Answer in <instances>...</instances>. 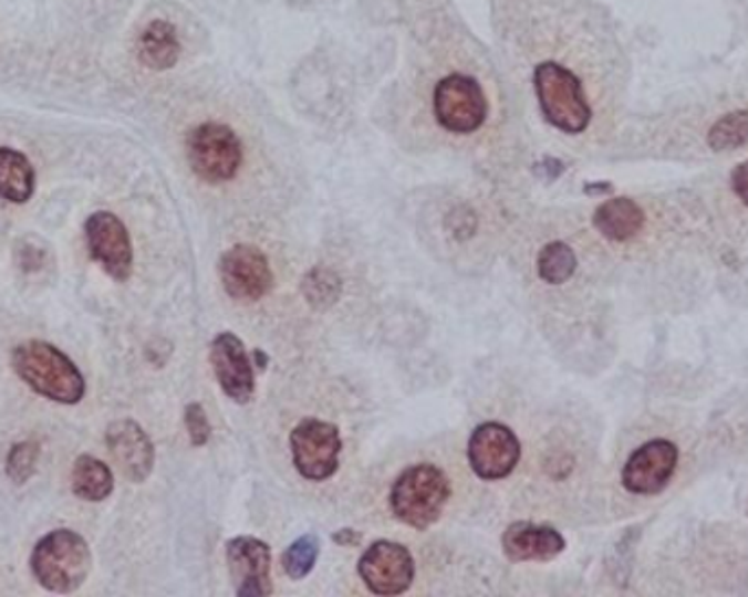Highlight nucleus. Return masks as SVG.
Masks as SVG:
<instances>
[{
    "instance_id": "obj_4",
    "label": "nucleus",
    "mask_w": 748,
    "mask_h": 597,
    "mask_svg": "<svg viewBox=\"0 0 748 597\" xmlns=\"http://www.w3.org/2000/svg\"><path fill=\"white\" fill-rule=\"evenodd\" d=\"M534 88L546 118L567 134H580L591 123V107L580 80L557 62H543L534 71Z\"/></svg>"
},
{
    "instance_id": "obj_15",
    "label": "nucleus",
    "mask_w": 748,
    "mask_h": 597,
    "mask_svg": "<svg viewBox=\"0 0 748 597\" xmlns=\"http://www.w3.org/2000/svg\"><path fill=\"white\" fill-rule=\"evenodd\" d=\"M105 442L114 464L129 482H145L152 475L156 451L149 436L134 420L112 422Z\"/></svg>"
},
{
    "instance_id": "obj_31",
    "label": "nucleus",
    "mask_w": 748,
    "mask_h": 597,
    "mask_svg": "<svg viewBox=\"0 0 748 597\" xmlns=\"http://www.w3.org/2000/svg\"><path fill=\"white\" fill-rule=\"evenodd\" d=\"M254 357H257V368H266L268 366V357H266V353L263 350H254Z\"/></svg>"
},
{
    "instance_id": "obj_26",
    "label": "nucleus",
    "mask_w": 748,
    "mask_h": 597,
    "mask_svg": "<svg viewBox=\"0 0 748 597\" xmlns=\"http://www.w3.org/2000/svg\"><path fill=\"white\" fill-rule=\"evenodd\" d=\"M185 425H187L188 436H190V442L195 447H201L208 442L210 438V422H208V416L204 411V407L199 402H190L185 409Z\"/></svg>"
},
{
    "instance_id": "obj_29",
    "label": "nucleus",
    "mask_w": 748,
    "mask_h": 597,
    "mask_svg": "<svg viewBox=\"0 0 748 597\" xmlns=\"http://www.w3.org/2000/svg\"><path fill=\"white\" fill-rule=\"evenodd\" d=\"M541 167H543V176H548V178H559L562 174V163H559V160H554V158H546L543 163H541Z\"/></svg>"
},
{
    "instance_id": "obj_17",
    "label": "nucleus",
    "mask_w": 748,
    "mask_h": 597,
    "mask_svg": "<svg viewBox=\"0 0 748 597\" xmlns=\"http://www.w3.org/2000/svg\"><path fill=\"white\" fill-rule=\"evenodd\" d=\"M183 53L178 31L167 20H152L138 40V57L149 71H169Z\"/></svg>"
},
{
    "instance_id": "obj_8",
    "label": "nucleus",
    "mask_w": 748,
    "mask_h": 597,
    "mask_svg": "<svg viewBox=\"0 0 748 597\" xmlns=\"http://www.w3.org/2000/svg\"><path fill=\"white\" fill-rule=\"evenodd\" d=\"M521 458V444L515 431L501 422L479 425L468 440L470 469L481 480L508 478Z\"/></svg>"
},
{
    "instance_id": "obj_10",
    "label": "nucleus",
    "mask_w": 748,
    "mask_h": 597,
    "mask_svg": "<svg viewBox=\"0 0 748 597\" xmlns=\"http://www.w3.org/2000/svg\"><path fill=\"white\" fill-rule=\"evenodd\" d=\"M219 276L228 296L241 302L263 298L274 281L266 254L248 243H239L221 256Z\"/></svg>"
},
{
    "instance_id": "obj_3",
    "label": "nucleus",
    "mask_w": 748,
    "mask_h": 597,
    "mask_svg": "<svg viewBox=\"0 0 748 597\" xmlns=\"http://www.w3.org/2000/svg\"><path fill=\"white\" fill-rule=\"evenodd\" d=\"M449 498L447 475L438 467L418 464L398 475L389 493V507L401 523L427 530L440 519Z\"/></svg>"
},
{
    "instance_id": "obj_24",
    "label": "nucleus",
    "mask_w": 748,
    "mask_h": 597,
    "mask_svg": "<svg viewBox=\"0 0 748 597\" xmlns=\"http://www.w3.org/2000/svg\"><path fill=\"white\" fill-rule=\"evenodd\" d=\"M304 294H307V300L318 306V308H324L329 304H333L335 300L340 298V292H342V283L340 279L331 272V270H313L304 285H302Z\"/></svg>"
},
{
    "instance_id": "obj_18",
    "label": "nucleus",
    "mask_w": 748,
    "mask_h": 597,
    "mask_svg": "<svg viewBox=\"0 0 748 597\" xmlns=\"http://www.w3.org/2000/svg\"><path fill=\"white\" fill-rule=\"evenodd\" d=\"M646 223L644 210L628 198L609 199L593 214V226L611 241H631Z\"/></svg>"
},
{
    "instance_id": "obj_20",
    "label": "nucleus",
    "mask_w": 748,
    "mask_h": 597,
    "mask_svg": "<svg viewBox=\"0 0 748 597\" xmlns=\"http://www.w3.org/2000/svg\"><path fill=\"white\" fill-rule=\"evenodd\" d=\"M114 489V478L101 460L93 455H80L73 467V493L86 501H103Z\"/></svg>"
},
{
    "instance_id": "obj_28",
    "label": "nucleus",
    "mask_w": 748,
    "mask_h": 597,
    "mask_svg": "<svg viewBox=\"0 0 748 597\" xmlns=\"http://www.w3.org/2000/svg\"><path fill=\"white\" fill-rule=\"evenodd\" d=\"M360 538H362V534H360V532H353V530H342V532H335V534H333V541H335L337 545H357Z\"/></svg>"
},
{
    "instance_id": "obj_23",
    "label": "nucleus",
    "mask_w": 748,
    "mask_h": 597,
    "mask_svg": "<svg viewBox=\"0 0 748 597\" xmlns=\"http://www.w3.org/2000/svg\"><path fill=\"white\" fill-rule=\"evenodd\" d=\"M320 554V541L313 534L295 538L289 549L282 554V569L291 580H302L315 567Z\"/></svg>"
},
{
    "instance_id": "obj_13",
    "label": "nucleus",
    "mask_w": 748,
    "mask_h": 597,
    "mask_svg": "<svg viewBox=\"0 0 748 597\" xmlns=\"http://www.w3.org/2000/svg\"><path fill=\"white\" fill-rule=\"evenodd\" d=\"M210 364L224 395L239 405L254 397V364L235 333H219L210 344Z\"/></svg>"
},
{
    "instance_id": "obj_16",
    "label": "nucleus",
    "mask_w": 748,
    "mask_h": 597,
    "mask_svg": "<svg viewBox=\"0 0 748 597\" xmlns=\"http://www.w3.org/2000/svg\"><path fill=\"white\" fill-rule=\"evenodd\" d=\"M501 547L512 563H546L561 554L564 538L552 525L517 521L503 532Z\"/></svg>"
},
{
    "instance_id": "obj_19",
    "label": "nucleus",
    "mask_w": 748,
    "mask_h": 597,
    "mask_svg": "<svg viewBox=\"0 0 748 597\" xmlns=\"http://www.w3.org/2000/svg\"><path fill=\"white\" fill-rule=\"evenodd\" d=\"M35 191V174L24 154L2 147L0 149V198L22 203Z\"/></svg>"
},
{
    "instance_id": "obj_11",
    "label": "nucleus",
    "mask_w": 748,
    "mask_h": 597,
    "mask_svg": "<svg viewBox=\"0 0 748 597\" xmlns=\"http://www.w3.org/2000/svg\"><path fill=\"white\" fill-rule=\"evenodd\" d=\"M86 241L94 261L116 281H127L132 274L134 250L125 223L112 212H94L86 221Z\"/></svg>"
},
{
    "instance_id": "obj_6",
    "label": "nucleus",
    "mask_w": 748,
    "mask_h": 597,
    "mask_svg": "<svg viewBox=\"0 0 748 597\" xmlns=\"http://www.w3.org/2000/svg\"><path fill=\"white\" fill-rule=\"evenodd\" d=\"M291 455L298 473L311 482L329 480L340 467L342 438L335 425L304 418L291 431Z\"/></svg>"
},
{
    "instance_id": "obj_1",
    "label": "nucleus",
    "mask_w": 748,
    "mask_h": 597,
    "mask_svg": "<svg viewBox=\"0 0 748 597\" xmlns=\"http://www.w3.org/2000/svg\"><path fill=\"white\" fill-rule=\"evenodd\" d=\"M11 364L22 381L55 402L75 405L86 395V381L77 366L46 342L20 344L11 355Z\"/></svg>"
},
{
    "instance_id": "obj_14",
    "label": "nucleus",
    "mask_w": 748,
    "mask_h": 597,
    "mask_svg": "<svg viewBox=\"0 0 748 597\" xmlns=\"http://www.w3.org/2000/svg\"><path fill=\"white\" fill-rule=\"evenodd\" d=\"M678 464V449L667 440H653L640 447L622 471V484L633 495L661 493Z\"/></svg>"
},
{
    "instance_id": "obj_9",
    "label": "nucleus",
    "mask_w": 748,
    "mask_h": 597,
    "mask_svg": "<svg viewBox=\"0 0 748 597\" xmlns=\"http://www.w3.org/2000/svg\"><path fill=\"white\" fill-rule=\"evenodd\" d=\"M360 576L374 596H401L414 583V558L394 541H376L360 561Z\"/></svg>"
},
{
    "instance_id": "obj_25",
    "label": "nucleus",
    "mask_w": 748,
    "mask_h": 597,
    "mask_svg": "<svg viewBox=\"0 0 748 597\" xmlns=\"http://www.w3.org/2000/svg\"><path fill=\"white\" fill-rule=\"evenodd\" d=\"M38 451L40 449L33 442H20L9 451L7 475L11 478V482L24 484L33 475L35 462H38Z\"/></svg>"
},
{
    "instance_id": "obj_27",
    "label": "nucleus",
    "mask_w": 748,
    "mask_h": 597,
    "mask_svg": "<svg viewBox=\"0 0 748 597\" xmlns=\"http://www.w3.org/2000/svg\"><path fill=\"white\" fill-rule=\"evenodd\" d=\"M731 187H734V193L748 206V160L742 163L740 167H736V171L731 176Z\"/></svg>"
},
{
    "instance_id": "obj_5",
    "label": "nucleus",
    "mask_w": 748,
    "mask_h": 597,
    "mask_svg": "<svg viewBox=\"0 0 748 597\" xmlns=\"http://www.w3.org/2000/svg\"><path fill=\"white\" fill-rule=\"evenodd\" d=\"M190 169L204 182L221 185L237 176L243 163V147L239 136L224 123H201L187 138Z\"/></svg>"
},
{
    "instance_id": "obj_2",
    "label": "nucleus",
    "mask_w": 748,
    "mask_h": 597,
    "mask_svg": "<svg viewBox=\"0 0 748 597\" xmlns=\"http://www.w3.org/2000/svg\"><path fill=\"white\" fill-rule=\"evenodd\" d=\"M93 567L89 543L69 530L46 534L31 554V572L35 580L51 594L77 591Z\"/></svg>"
},
{
    "instance_id": "obj_21",
    "label": "nucleus",
    "mask_w": 748,
    "mask_h": 597,
    "mask_svg": "<svg viewBox=\"0 0 748 597\" xmlns=\"http://www.w3.org/2000/svg\"><path fill=\"white\" fill-rule=\"evenodd\" d=\"M537 268H539V276L546 283L562 285L573 276L578 268V259H575V252L567 243L552 241L541 250Z\"/></svg>"
},
{
    "instance_id": "obj_12",
    "label": "nucleus",
    "mask_w": 748,
    "mask_h": 597,
    "mask_svg": "<svg viewBox=\"0 0 748 597\" xmlns=\"http://www.w3.org/2000/svg\"><path fill=\"white\" fill-rule=\"evenodd\" d=\"M226 558L237 596L263 597L272 594V554L263 541L237 536L226 545Z\"/></svg>"
},
{
    "instance_id": "obj_22",
    "label": "nucleus",
    "mask_w": 748,
    "mask_h": 597,
    "mask_svg": "<svg viewBox=\"0 0 748 597\" xmlns=\"http://www.w3.org/2000/svg\"><path fill=\"white\" fill-rule=\"evenodd\" d=\"M707 143L716 151L738 149L748 143V109L725 114L707 134Z\"/></svg>"
},
{
    "instance_id": "obj_7",
    "label": "nucleus",
    "mask_w": 748,
    "mask_h": 597,
    "mask_svg": "<svg viewBox=\"0 0 748 597\" xmlns=\"http://www.w3.org/2000/svg\"><path fill=\"white\" fill-rule=\"evenodd\" d=\"M434 112L438 123L456 134H470L481 127L488 103L481 86L467 75L445 77L434 93Z\"/></svg>"
},
{
    "instance_id": "obj_30",
    "label": "nucleus",
    "mask_w": 748,
    "mask_h": 597,
    "mask_svg": "<svg viewBox=\"0 0 748 597\" xmlns=\"http://www.w3.org/2000/svg\"><path fill=\"white\" fill-rule=\"evenodd\" d=\"M584 191H586L589 196H602V193H611V191H613V185H609V182L586 185V187H584Z\"/></svg>"
}]
</instances>
